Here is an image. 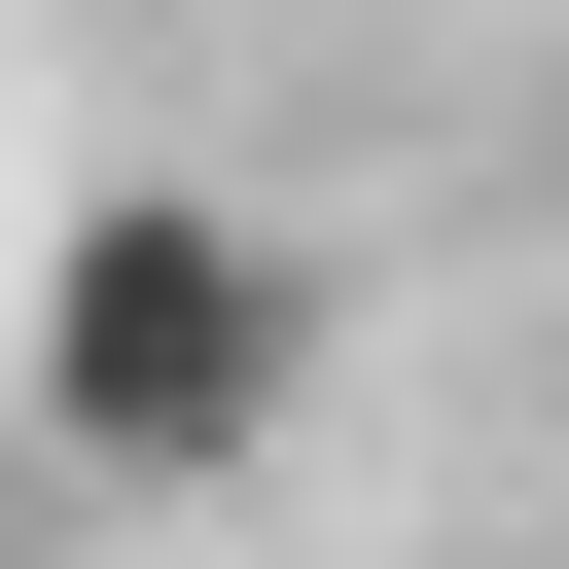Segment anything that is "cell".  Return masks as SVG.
Wrapping results in <instances>:
<instances>
[{"mask_svg":"<svg viewBox=\"0 0 569 569\" xmlns=\"http://www.w3.org/2000/svg\"><path fill=\"white\" fill-rule=\"evenodd\" d=\"M284 391H320V284H284V213H213V178H107V213L36 249V462H71V498H249V462H284Z\"/></svg>","mask_w":569,"mask_h":569,"instance_id":"cell-1","label":"cell"}]
</instances>
